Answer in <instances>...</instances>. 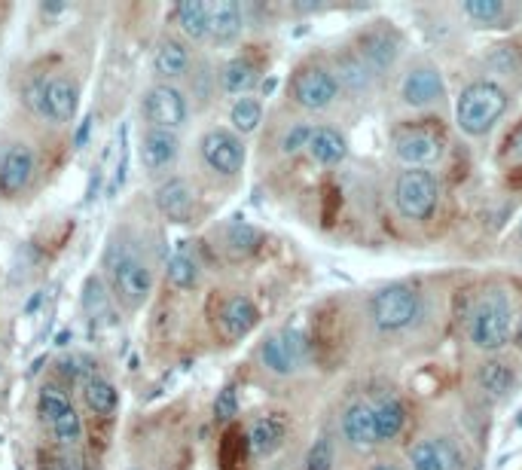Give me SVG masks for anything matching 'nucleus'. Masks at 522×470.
<instances>
[{"label": "nucleus", "instance_id": "c756f323", "mask_svg": "<svg viewBox=\"0 0 522 470\" xmlns=\"http://www.w3.org/2000/svg\"><path fill=\"white\" fill-rule=\"evenodd\" d=\"M339 86H348V89H367L370 80H373V71L364 65V58L358 55V49H348V52H339L336 55V68H333Z\"/></svg>", "mask_w": 522, "mask_h": 470}, {"label": "nucleus", "instance_id": "cd10ccee", "mask_svg": "<svg viewBox=\"0 0 522 470\" xmlns=\"http://www.w3.org/2000/svg\"><path fill=\"white\" fill-rule=\"evenodd\" d=\"M113 306H116V300H113L107 281L98 275H89L83 284V312L92 321H113Z\"/></svg>", "mask_w": 522, "mask_h": 470}, {"label": "nucleus", "instance_id": "393cba45", "mask_svg": "<svg viewBox=\"0 0 522 470\" xmlns=\"http://www.w3.org/2000/svg\"><path fill=\"white\" fill-rule=\"evenodd\" d=\"M309 156H312V162H318L324 168L339 165L348 156V141L333 126H315V135L309 141Z\"/></svg>", "mask_w": 522, "mask_h": 470}, {"label": "nucleus", "instance_id": "c03bdc74", "mask_svg": "<svg viewBox=\"0 0 522 470\" xmlns=\"http://www.w3.org/2000/svg\"><path fill=\"white\" fill-rule=\"evenodd\" d=\"M519 342H522V324H519Z\"/></svg>", "mask_w": 522, "mask_h": 470}, {"label": "nucleus", "instance_id": "a878e982", "mask_svg": "<svg viewBox=\"0 0 522 470\" xmlns=\"http://www.w3.org/2000/svg\"><path fill=\"white\" fill-rule=\"evenodd\" d=\"M83 403H86L89 413H95L101 419H110L116 413V406H120V391H116V385L107 376L92 373L83 382Z\"/></svg>", "mask_w": 522, "mask_h": 470}, {"label": "nucleus", "instance_id": "7c9ffc66", "mask_svg": "<svg viewBox=\"0 0 522 470\" xmlns=\"http://www.w3.org/2000/svg\"><path fill=\"white\" fill-rule=\"evenodd\" d=\"M165 278L174 290H193L202 281V269H199L193 254L178 251V254H171L168 263H165Z\"/></svg>", "mask_w": 522, "mask_h": 470}, {"label": "nucleus", "instance_id": "aec40b11", "mask_svg": "<svg viewBox=\"0 0 522 470\" xmlns=\"http://www.w3.org/2000/svg\"><path fill=\"white\" fill-rule=\"evenodd\" d=\"M245 31V7L236 4V0H217L211 4V28L208 37L217 46H229L236 43Z\"/></svg>", "mask_w": 522, "mask_h": 470}, {"label": "nucleus", "instance_id": "49530a36", "mask_svg": "<svg viewBox=\"0 0 522 470\" xmlns=\"http://www.w3.org/2000/svg\"><path fill=\"white\" fill-rule=\"evenodd\" d=\"M519 235H522V226H519Z\"/></svg>", "mask_w": 522, "mask_h": 470}, {"label": "nucleus", "instance_id": "20e7f679", "mask_svg": "<svg viewBox=\"0 0 522 470\" xmlns=\"http://www.w3.org/2000/svg\"><path fill=\"white\" fill-rule=\"evenodd\" d=\"M391 202L400 217L425 223L434 217L440 202V181L431 168H406L391 187Z\"/></svg>", "mask_w": 522, "mask_h": 470}, {"label": "nucleus", "instance_id": "e433bc0d", "mask_svg": "<svg viewBox=\"0 0 522 470\" xmlns=\"http://www.w3.org/2000/svg\"><path fill=\"white\" fill-rule=\"evenodd\" d=\"M406 464H410V470H446L437 440H419L410 449V455H406Z\"/></svg>", "mask_w": 522, "mask_h": 470}, {"label": "nucleus", "instance_id": "9b49d317", "mask_svg": "<svg viewBox=\"0 0 522 470\" xmlns=\"http://www.w3.org/2000/svg\"><path fill=\"white\" fill-rule=\"evenodd\" d=\"M446 98V83H443V74L437 65L425 62H413L410 68L403 71L400 77V101L406 107H416V110H425V107H434Z\"/></svg>", "mask_w": 522, "mask_h": 470}, {"label": "nucleus", "instance_id": "dca6fc26", "mask_svg": "<svg viewBox=\"0 0 522 470\" xmlns=\"http://www.w3.org/2000/svg\"><path fill=\"white\" fill-rule=\"evenodd\" d=\"M394 156L410 168H431L443 156V138L431 129H403L394 135Z\"/></svg>", "mask_w": 522, "mask_h": 470}, {"label": "nucleus", "instance_id": "1a4fd4ad", "mask_svg": "<svg viewBox=\"0 0 522 470\" xmlns=\"http://www.w3.org/2000/svg\"><path fill=\"white\" fill-rule=\"evenodd\" d=\"M339 92H342V86H339L333 68L318 65V62L303 65L294 74V80H290V98H294L303 110H312V113L333 107Z\"/></svg>", "mask_w": 522, "mask_h": 470}, {"label": "nucleus", "instance_id": "f257e3e1", "mask_svg": "<svg viewBox=\"0 0 522 470\" xmlns=\"http://www.w3.org/2000/svg\"><path fill=\"white\" fill-rule=\"evenodd\" d=\"M153 266L144 257V251L138 248V242H132L129 235H120L113 239L104 251V281L113 293V300L126 306L129 312L141 309L150 293H153Z\"/></svg>", "mask_w": 522, "mask_h": 470}, {"label": "nucleus", "instance_id": "6e6552de", "mask_svg": "<svg viewBox=\"0 0 522 470\" xmlns=\"http://www.w3.org/2000/svg\"><path fill=\"white\" fill-rule=\"evenodd\" d=\"M199 159L217 178H236L248 162V147L232 129H208L199 138Z\"/></svg>", "mask_w": 522, "mask_h": 470}, {"label": "nucleus", "instance_id": "f704fd0d", "mask_svg": "<svg viewBox=\"0 0 522 470\" xmlns=\"http://www.w3.org/2000/svg\"><path fill=\"white\" fill-rule=\"evenodd\" d=\"M461 10H464V16H468L471 22L486 25V28L498 25L504 19V13H507L504 0H464Z\"/></svg>", "mask_w": 522, "mask_h": 470}, {"label": "nucleus", "instance_id": "423d86ee", "mask_svg": "<svg viewBox=\"0 0 522 470\" xmlns=\"http://www.w3.org/2000/svg\"><path fill=\"white\" fill-rule=\"evenodd\" d=\"M419 309H422V297L413 284H391L373 297L370 318L382 333H397L419 318Z\"/></svg>", "mask_w": 522, "mask_h": 470}, {"label": "nucleus", "instance_id": "58836bf2", "mask_svg": "<svg viewBox=\"0 0 522 470\" xmlns=\"http://www.w3.org/2000/svg\"><path fill=\"white\" fill-rule=\"evenodd\" d=\"M236 416H239V391H236V385H226L214 400V419L232 422Z\"/></svg>", "mask_w": 522, "mask_h": 470}, {"label": "nucleus", "instance_id": "a18cd8bd", "mask_svg": "<svg viewBox=\"0 0 522 470\" xmlns=\"http://www.w3.org/2000/svg\"><path fill=\"white\" fill-rule=\"evenodd\" d=\"M126 470H141V467H126Z\"/></svg>", "mask_w": 522, "mask_h": 470}, {"label": "nucleus", "instance_id": "b1692460", "mask_svg": "<svg viewBox=\"0 0 522 470\" xmlns=\"http://www.w3.org/2000/svg\"><path fill=\"white\" fill-rule=\"evenodd\" d=\"M220 248L232 257V260H245L251 257L257 248H260V232L245 223V220H229L223 229H220Z\"/></svg>", "mask_w": 522, "mask_h": 470}, {"label": "nucleus", "instance_id": "a211bd4d", "mask_svg": "<svg viewBox=\"0 0 522 470\" xmlns=\"http://www.w3.org/2000/svg\"><path fill=\"white\" fill-rule=\"evenodd\" d=\"M193 68V52L187 46V40L181 37H162L153 49V74L159 77V83H174L187 77Z\"/></svg>", "mask_w": 522, "mask_h": 470}, {"label": "nucleus", "instance_id": "7ed1b4c3", "mask_svg": "<svg viewBox=\"0 0 522 470\" xmlns=\"http://www.w3.org/2000/svg\"><path fill=\"white\" fill-rule=\"evenodd\" d=\"M510 110V92L495 80H474L455 98V126L468 138L489 135Z\"/></svg>", "mask_w": 522, "mask_h": 470}, {"label": "nucleus", "instance_id": "c9c22d12", "mask_svg": "<svg viewBox=\"0 0 522 470\" xmlns=\"http://www.w3.org/2000/svg\"><path fill=\"white\" fill-rule=\"evenodd\" d=\"M333 458H336L333 437H330L327 431H321V434L315 437V443L309 446V452H306L303 470H333Z\"/></svg>", "mask_w": 522, "mask_h": 470}, {"label": "nucleus", "instance_id": "4c0bfd02", "mask_svg": "<svg viewBox=\"0 0 522 470\" xmlns=\"http://www.w3.org/2000/svg\"><path fill=\"white\" fill-rule=\"evenodd\" d=\"M312 135H315V126H312V123H306V120L290 123V126L284 129V135H281V153L294 156V153H300V150H309Z\"/></svg>", "mask_w": 522, "mask_h": 470}, {"label": "nucleus", "instance_id": "f03ea898", "mask_svg": "<svg viewBox=\"0 0 522 470\" xmlns=\"http://www.w3.org/2000/svg\"><path fill=\"white\" fill-rule=\"evenodd\" d=\"M25 104L28 110L37 116L40 123L49 126H71L77 120L80 110V80L68 71H55V74H43L34 77L25 86Z\"/></svg>", "mask_w": 522, "mask_h": 470}, {"label": "nucleus", "instance_id": "f3484780", "mask_svg": "<svg viewBox=\"0 0 522 470\" xmlns=\"http://www.w3.org/2000/svg\"><path fill=\"white\" fill-rule=\"evenodd\" d=\"M260 324V309L251 297L245 293H232L220 303V312H217V330L223 339L229 342H239L245 339L254 327Z\"/></svg>", "mask_w": 522, "mask_h": 470}, {"label": "nucleus", "instance_id": "6ab92c4d", "mask_svg": "<svg viewBox=\"0 0 522 470\" xmlns=\"http://www.w3.org/2000/svg\"><path fill=\"white\" fill-rule=\"evenodd\" d=\"M339 431H342V440L352 443L358 449H370L376 446V425H373V406L364 403V400H352L339 416Z\"/></svg>", "mask_w": 522, "mask_h": 470}, {"label": "nucleus", "instance_id": "bb28decb", "mask_svg": "<svg viewBox=\"0 0 522 470\" xmlns=\"http://www.w3.org/2000/svg\"><path fill=\"white\" fill-rule=\"evenodd\" d=\"M373 425H376V440L379 443L394 440L406 425V406L397 397H382L373 406Z\"/></svg>", "mask_w": 522, "mask_h": 470}, {"label": "nucleus", "instance_id": "39448f33", "mask_svg": "<svg viewBox=\"0 0 522 470\" xmlns=\"http://www.w3.org/2000/svg\"><path fill=\"white\" fill-rule=\"evenodd\" d=\"M510 327H513V312L507 306V300L501 293H486V297L477 303V309L471 312V342L480 351H501L510 339Z\"/></svg>", "mask_w": 522, "mask_h": 470}, {"label": "nucleus", "instance_id": "a19ab883", "mask_svg": "<svg viewBox=\"0 0 522 470\" xmlns=\"http://www.w3.org/2000/svg\"><path fill=\"white\" fill-rule=\"evenodd\" d=\"M489 65L501 74H513L516 71V52L510 46H492L489 52Z\"/></svg>", "mask_w": 522, "mask_h": 470}, {"label": "nucleus", "instance_id": "ea45409f", "mask_svg": "<svg viewBox=\"0 0 522 470\" xmlns=\"http://www.w3.org/2000/svg\"><path fill=\"white\" fill-rule=\"evenodd\" d=\"M434 440H437V449H440L443 467H446V470H461L464 455H461L458 443H455V440H449V437H434Z\"/></svg>", "mask_w": 522, "mask_h": 470}, {"label": "nucleus", "instance_id": "412c9836", "mask_svg": "<svg viewBox=\"0 0 522 470\" xmlns=\"http://www.w3.org/2000/svg\"><path fill=\"white\" fill-rule=\"evenodd\" d=\"M284 434H287V425L281 416L269 413V416H257L251 425H248V452L254 458H269L272 452H278V446L284 443Z\"/></svg>", "mask_w": 522, "mask_h": 470}, {"label": "nucleus", "instance_id": "2eb2a0df", "mask_svg": "<svg viewBox=\"0 0 522 470\" xmlns=\"http://www.w3.org/2000/svg\"><path fill=\"white\" fill-rule=\"evenodd\" d=\"M153 202L168 223H190L196 217V190L190 187L187 178H178V174H171V178H165L156 187Z\"/></svg>", "mask_w": 522, "mask_h": 470}, {"label": "nucleus", "instance_id": "c85d7f7f", "mask_svg": "<svg viewBox=\"0 0 522 470\" xmlns=\"http://www.w3.org/2000/svg\"><path fill=\"white\" fill-rule=\"evenodd\" d=\"M260 123H263V101L254 92L232 101V107H229V126H232V132H236L239 138L254 135L260 129Z\"/></svg>", "mask_w": 522, "mask_h": 470}, {"label": "nucleus", "instance_id": "4468645a", "mask_svg": "<svg viewBox=\"0 0 522 470\" xmlns=\"http://www.w3.org/2000/svg\"><path fill=\"white\" fill-rule=\"evenodd\" d=\"M358 55L364 58V65L376 74H388L397 58H400V37L397 31L388 25V22H379V25H370L361 40H358Z\"/></svg>", "mask_w": 522, "mask_h": 470}, {"label": "nucleus", "instance_id": "5701e85b", "mask_svg": "<svg viewBox=\"0 0 522 470\" xmlns=\"http://www.w3.org/2000/svg\"><path fill=\"white\" fill-rule=\"evenodd\" d=\"M171 19L187 40L199 43L208 37L211 28V4H205V0H184V4L171 10Z\"/></svg>", "mask_w": 522, "mask_h": 470}, {"label": "nucleus", "instance_id": "72a5a7b5", "mask_svg": "<svg viewBox=\"0 0 522 470\" xmlns=\"http://www.w3.org/2000/svg\"><path fill=\"white\" fill-rule=\"evenodd\" d=\"M68 406H74V403H71V397H68V391L62 385H43L40 388V394H37V413H40V419L46 425L62 416Z\"/></svg>", "mask_w": 522, "mask_h": 470}, {"label": "nucleus", "instance_id": "f8f14e48", "mask_svg": "<svg viewBox=\"0 0 522 470\" xmlns=\"http://www.w3.org/2000/svg\"><path fill=\"white\" fill-rule=\"evenodd\" d=\"M37 178V153L31 144L16 141L0 156V199H19Z\"/></svg>", "mask_w": 522, "mask_h": 470}, {"label": "nucleus", "instance_id": "ddd939ff", "mask_svg": "<svg viewBox=\"0 0 522 470\" xmlns=\"http://www.w3.org/2000/svg\"><path fill=\"white\" fill-rule=\"evenodd\" d=\"M181 159V135L165 129H144L138 141V162L150 178H162Z\"/></svg>", "mask_w": 522, "mask_h": 470}, {"label": "nucleus", "instance_id": "37998d69", "mask_svg": "<svg viewBox=\"0 0 522 470\" xmlns=\"http://www.w3.org/2000/svg\"><path fill=\"white\" fill-rule=\"evenodd\" d=\"M370 470H400L397 464H391V461H379V464H373Z\"/></svg>", "mask_w": 522, "mask_h": 470}, {"label": "nucleus", "instance_id": "2f4dec72", "mask_svg": "<svg viewBox=\"0 0 522 470\" xmlns=\"http://www.w3.org/2000/svg\"><path fill=\"white\" fill-rule=\"evenodd\" d=\"M480 388L489 394V397H495V400H501V397H507L510 391H513V385H516V373L504 364V361H486L483 367H480Z\"/></svg>", "mask_w": 522, "mask_h": 470}, {"label": "nucleus", "instance_id": "0eeeda50", "mask_svg": "<svg viewBox=\"0 0 522 470\" xmlns=\"http://www.w3.org/2000/svg\"><path fill=\"white\" fill-rule=\"evenodd\" d=\"M141 116L147 129L181 132L190 120V101L174 83H153L141 98Z\"/></svg>", "mask_w": 522, "mask_h": 470}, {"label": "nucleus", "instance_id": "9d476101", "mask_svg": "<svg viewBox=\"0 0 522 470\" xmlns=\"http://www.w3.org/2000/svg\"><path fill=\"white\" fill-rule=\"evenodd\" d=\"M309 358V339L300 330H281L263 339L260 361L272 376H294Z\"/></svg>", "mask_w": 522, "mask_h": 470}, {"label": "nucleus", "instance_id": "4be33fe9", "mask_svg": "<svg viewBox=\"0 0 522 470\" xmlns=\"http://www.w3.org/2000/svg\"><path fill=\"white\" fill-rule=\"evenodd\" d=\"M217 80H220V89L226 95L242 98V95H251V89L257 86L260 68H257V62H251L248 55H236V58H229V62L220 65Z\"/></svg>", "mask_w": 522, "mask_h": 470}, {"label": "nucleus", "instance_id": "473e14b6", "mask_svg": "<svg viewBox=\"0 0 522 470\" xmlns=\"http://www.w3.org/2000/svg\"><path fill=\"white\" fill-rule=\"evenodd\" d=\"M46 428H49L52 440L62 449H68V452H74L80 446V440H83V419L77 413V406H68L65 413L58 416L55 422H49Z\"/></svg>", "mask_w": 522, "mask_h": 470}, {"label": "nucleus", "instance_id": "79ce46f5", "mask_svg": "<svg viewBox=\"0 0 522 470\" xmlns=\"http://www.w3.org/2000/svg\"><path fill=\"white\" fill-rule=\"evenodd\" d=\"M504 156H510L513 162H522V126L513 129V135L507 138V144H504Z\"/></svg>", "mask_w": 522, "mask_h": 470}]
</instances>
